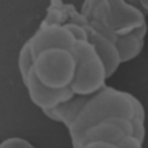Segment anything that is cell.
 I'll return each mask as SVG.
<instances>
[{
	"label": "cell",
	"mask_w": 148,
	"mask_h": 148,
	"mask_svg": "<svg viewBox=\"0 0 148 148\" xmlns=\"http://www.w3.org/2000/svg\"><path fill=\"white\" fill-rule=\"evenodd\" d=\"M131 134H133V125L130 119L112 117L87 128L79 140L77 148H82L92 141H105L118 145L126 135Z\"/></svg>",
	"instance_id": "cell-5"
},
{
	"label": "cell",
	"mask_w": 148,
	"mask_h": 148,
	"mask_svg": "<svg viewBox=\"0 0 148 148\" xmlns=\"http://www.w3.org/2000/svg\"><path fill=\"white\" fill-rule=\"evenodd\" d=\"M76 59L72 50L52 47L35 57L34 73L47 88L66 89L74 81Z\"/></svg>",
	"instance_id": "cell-4"
},
{
	"label": "cell",
	"mask_w": 148,
	"mask_h": 148,
	"mask_svg": "<svg viewBox=\"0 0 148 148\" xmlns=\"http://www.w3.org/2000/svg\"><path fill=\"white\" fill-rule=\"evenodd\" d=\"M24 86L28 90V96L31 103L37 106L40 111L54 109L56 106L68 102L75 96L71 87L66 89H51L45 87L37 79L34 73V69L31 71Z\"/></svg>",
	"instance_id": "cell-6"
},
{
	"label": "cell",
	"mask_w": 148,
	"mask_h": 148,
	"mask_svg": "<svg viewBox=\"0 0 148 148\" xmlns=\"http://www.w3.org/2000/svg\"><path fill=\"white\" fill-rule=\"evenodd\" d=\"M134 105H135L134 116L131 120L133 125V135L143 142L146 138V112H145L143 104L138 97L135 98Z\"/></svg>",
	"instance_id": "cell-13"
},
{
	"label": "cell",
	"mask_w": 148,
	"mask_h": 148,
	"mask_svg": "<svg viewBox=\"0 0 148 148\" xmlns=\"http://www.w3.org/2000/svg\"><path fill=\"white\" fill-rule=\"evenodd\" d=\"M34 57L42 51L52 47H62L72 50L76 42L74 35L65 25H45L38 27L37 30L28 38Z\"/></svg>",
	"instance_id": "cell-7"
},
{
	"label": "cell",
	"mask_w": 148,
	"mask_h": 148,
	"mask_svg": "<svg viewBox=\"0 0 148 148\" xmlns=\"http://www.w3.org/2000/svg\"><path fill=\"white\" fill-rule=\"evenodd\" d=\"M82 148H118V146L114 143L105 142V141H92L84 145Z\"/></svg>",
	"instance_id": "cell-16"
},
{
	"label": "cell",
	"mask_w": 148,
	"mask_h": 148,
	"mask_svg": "<svg viewBox=\"0 0 148 148\" xmlns=\"http://www.w3.org/2000/svg\"><path fill=\"white\" fill-rule=\"evenodd\" d=\"M87 32H88V40L95 46L98 56L101 57V59L105 65L108 77H111L121 65L120 53L116 42L97 32L89 25L87 27Z\"/></svg>",
	"instance_id": "cell-9"
},
{
	"label": "cell",
	"mask_w": 148,
	"mask_h": 148,
	"mask_svg": "<svg viewBox=\"0 0 148 148\" xmlns=\"http://www.w3.org/2000/svg\"><path fill=\"white\" fill-rule=\"evenodd\" d=\"M88 98L89 97L75 95L68 102H65V103L56 106L54 109L44 110V111H42V113L47 119H50L54 123H60L68 130L75 123L77 117L80 116Z\"/></svg>",
	"instance_id": "cell-10"
},
{
	"label": "cell",
	"mask_w": 148,
	"mask_h": 148,
	"mask_svg": "<svg viewBox=\"0 0 148 148\" xmlns=\"http://www.w3.org/2000/svg\"><path fill=\"white\" fill-rule=\"evenodd\" d=\"M135 96L110 86L90 96L75 123L67 130L73 148H77L79 140L90 126L112 118L121 117L132 120L135 109Z\"/></svg>",
	"instance_id": "cell-1"
},
{
	"label": "cell",
	"mask_w": 148,
	"mask_h": 148,
	"mask_svg": "<svg viewBox=\"0 0 148 148\" xmlns=\"http://www.w3.org/2000/svg\"><path fill=\"white\" fill-rule=\"evenodd\" d=\"M80 12L89 22L103 24L117 37L128 35L147 23L146 15L131 1L87 0L81 3Z\"/></svg>",
	"instance_id": "cell-2"
},
{
	"label": "cell",
	"mask_w": 148,
	"mask_h": 148,
	"mask_svg": "<svg viewBox=\"0 0 148 148\" xmlns=\"http://www.w3.org/2000/svg\"><path fill=\"white\" fill-rule=\"evenodd\" d=\"M142 145L143 142L141 140H139L136 136L131 134V135H126L117 146L118 148H142Z\"/></svg>",
	"instance_id": "cell-15"
},
{
	"label": "cell",
	"mask_w": 148,
	"mask_h": 148,
	"mask_svg": "<svg viewBox=\"0 0 148 148\" xmlns=\"http://www.w3.org/2000/svg\"><path fill=\"white\" fill-rule=\"evenodd\" d=\"M34 64H35V57L32 54L29 39H27L22 44L18 51V56H17V69H18L23 84L28 80L31 71L34 69Z\"/></svg>",
	"instance_id": "cell-12"
},
{
	"label": "cell",
	"mask_w": 148,
	"mask_h": 148,
	"mask_svg": "<svg viewBox=\"0 0 148 148\" xmlns=\"http://www.w3.org/2000/svg\"><path fill=\"white\" fill-rule=\"evenodd\" d=\"M79 24L88 27L89 21L82 15L80 9L74 5L64 1H51L46 8V14L42 20L39 27L45 25H66V24Z\"/></svg>",
	"instance_id": "cell-8"
},
{
	"label": "cell",
	"mask_w": 148,
	"mask_h": 148,
	"mask_svg": "<svg viewBox=\"0 0 148 148\" xmlns=\"http://www.w3.org/2000/svg\"><path fill=\"white\" fill-rule=\"evenodd\" d=\"M148 34V23L145 25L138 28L133 32L125 35V36H119L117 38V47L120 53V59L121 64L128 62L142 52L143 46H145V39Z\"/></svg>",
	"instance_id": "cell-11"
},
{
	"label": "cell",
	"mask_w": 148,
	"mask_h": 148,
	"mask_svg": "<svg viewBox=\"0 0 148 148\" xmlns=\"http://www.w3.org/2000/svg\"><path fill=\"white\" fill-rule=\"evenodd\" d=\"M134 6H136L145 15H148V0H140V1H131Z\"/></svg>",
	"instance_id": "cell-17"
},
{
	"label": "cell",
	"mask_w": 148,
	"mask_h": 148,
	"mask_svg": "<svg viewBox=\"0 0 148 148\" xmlns=\"http://www.w3.org/2000/svg\"><path fill=\"white\" fill-rule=\"evenodd\" d=\"M0 148H36V147L24 138L9 136L1 141Z\"/></svg>",
	"instance_id": "cell-14"
},
{
	"label": "cell",
	"mask_w": 148,
	"mask_h": 148,
	"mask_svg": "<svg viewBox=\"0 0 148 148\" xmlns=\"http://www.w3.org/2000/svg\"><path fill=\"white\" fill-rule=\"evenodd\" d=\"M72 52L76 59V72L71 89L75 95L90 97L108 86L105 65L89 40H76Z\"/></svg>",
	"instance_id": "cell-3"
}]
</instances>
